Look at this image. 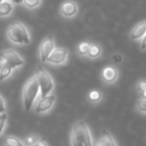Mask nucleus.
Segmentation results:
<instances>
[{
  "label": "nucleus",
  "mask_w": 146,
  "mask_h": 146,
  "mask_svg": "<svg viewBox=\"0 0 146 146\" xmlns=\"http://www.w3.org/2000/svg\"><path fill=\"white\" fill-rule=\"evenodd\" d=\"M12 72V68L8 64L4 63L0 70V81H4L7 77H9Z\"/></svg>",
  "instance_id": "2eb2a0df"
},
{
  "label": "nucleus",
  "mask_w": 146,
  "mask_h": 146,
  "mask_svg": "<svg viewBox=\"0 0 146 146\" xmlns=\"http://www.w3.org/2000/svg\"><path fill=\"white\" fill-rule=\"evenodd\" d=\"M69 56V51L65 48H55L48 57L46 62H49L53 65H62L66 63Z\"/></svg>",
  "instance_id": "423d86ee"
},
{
  "label": "nucleus",
  "mask_w": 146,
  "mask_h": 146,
  "mask_svg": "<svg viewBox=\"0 0 146 146\" xmlns=\"http://www.w3.org/2000/svg\"><path fill=\"white\" fill-rule=\"evenodd\" d=\"M31 146H48V144H47L46 142H45L44 140H40V141H37L35 144L31 145Z\"/></svg>",
  "instance_id": "bb28decb"
},
{
  "label": "nucleus",
  "mask_w": 146,
  "mask_h": 146,
  "mask_svg": "<svg viewBox=\"0 0 146 146\" xmlns=\"http://www.w3.org/2000/svg\"><path fill=\"white\" fill-rule=\"evenodd\" d=\"M4 144L6 146H24L21 140L14 136H8L4 139Z\"/></svg>",
  "instance_id": "dca6fc26"
},
{
  "label": "nucleus",
  "mask_w": 146,
  "mask_h": 146,
  "mask_svg": "<svg viewBox=\"0 0 146 146\" xmlns=\"http://www.w3.org/2000/svg\"><path fill=\"white\" fill-rule=\"evenodd\" d=\"M12 10H13V4L9 0L2 1L0 3V17L8 16L12 12Z\"/></svg>",
  "instance_id": "ddd939ff"
},
{
  "label": "nucleus",
  "mask_w": 146,
  "mask_h": 146,
  "mask_svg": "<svg viewBox=\"0 0 146 146\" xmlns=\"http://www.w3.org/2000/svg\"><path fill=\"white\" fill-rule=\"evenodd\" d=\"M136 88L139 92H145L146 90V81H140L138 82L136 86Z\"/></svg>",
  "instance_id": "5701e85b"
},
{
  "label": "nucleus",
  "mask_w": 146,
  "mask_h": 146,
  "mask_svg": "<svg viewBox=\"0 0 146 146\" xmlns=\"http://www.w3.org/2000/svg\"><path fill=\"white\" fill-rule=\"evenodd\" d=\"M24 5L29 9H34L41 4V0H23Z\"/></svg>",
  "instance_id": "a211bd4d"
},
{
  "label": "nucleus",
  "mask_w": 146,
  "mask_h": 146,
  "mask_svg": "<svg viewBox=\"0 0 146 146\" xmlns=\"http://www.w3.org/2000/svg\"><path fill=\"white\" fill-rule=\"evenodd\" d=\"M146 34V21L140 22L134 26L132 30L129 33V38L132 41H138L143 38V36Z\"/></svg>",
  "instance_id": "9b49d317"
},
{
  "label": "nucleus",
  "mask_w": 146,
  "mask_h": 146,
  "mask_svg": "<svg viewBox=\"0 0 146 146\" xmlns=\"http://www.w3.org/2000/svg\"><path fill=\"white\" fill-rule=\"evenodd\" d=\"M7 37L11 42L18 45H27L30 43L31 38L29 32L25 25L21 22H14L8 27Z\"/></svg>",
  "instance_id": "f03ea898"
},
{
  "label": "nucleus",
  "mask_w": 146,
  "mask_h": 146,
  "mask_svg": "<svg viewBox=\"0 0 146 146\" xmlns=\"http://www.w3.org/2000/svg\"><path fill=\"white\" fill-rule=\"evenodd\" d=\"M71 141L73 146H92L90 129L84 121H79L74 125Z\"/></svg>",
  "instance_id": "f257e3e1"
},
{
  "label": "nucleus",
  "mask_w": 146,
  "mask_h": 146,
  "mask_svg": "<svg viewBox=\"0 0 146 146\" xmlns=\"http://www.w3.org/2000/svg\"><path fill=\"white\" fill-rule=\"evenodd\" d=\"M3 64H4V62H3V61H2V60H1V61H0V70H1L2 66H3Z\"/></svg>",
  "instance_id": "c85d7f7f"
},
{
  "label": "nucleus",
  "mask_w": 146,
  "mask_h": 146,
  "mask_svg": "<svg viewBox=\"0 0 146 146\" xmlns=\"http://www.w3.org/2000/svg\"><path fill=\"white\" fill-rule=\"evenodd\" d=\"M79 12V6L73 0H67L63 2L60 7V13L65 18H73Z\"/></svg>",
  "instance_id": "6e6552de"
},
{
  "label": "nucleus",
  "mask_w": 146,
  "mask_h": 146,
  "mask_svg": "<svg viewBox=\"0 0 146 146\" xmlns=\"http://www.w3.org/2000/svg\"><path fill=\"white\" fill-rule=\"evenodd\" d=\"M15 4H21L23 3V0H12Z\"/></svg>",
  "instance_id": "cd10ccee"
},
{
  "label": "nucleus",
  "mask_w": 146,
  "mask_h": 146,
  "mask_svg": "<svg viewBox=\"0 0 146 146\" xmlns=\"http://www.w3.org/2000/svg\"><path fill=\"white\" fill-rule=\"evenodd\" d=\"M123 60V57L121 56L120 54H113L111 56V61L113 62L114 64H118V63H120L121 61Z\"/></svg>",
  "instance_id": "b1692460"
},
{
  "label": "nucleus",
  "mask_w": 146,
  "mask_h": 146,
  "mask_svg": "<svg viewBox=\"0 0 146 146\" xmlns=\"http://www.w3.org/2000/svg\"><path fill=\"white\" fill-rule=\"evenodd\" d=\"M1 60L4 63L8 64L12 69H15L17 67H20L24 64V61L17 53L12 49L4 50L1 53Z\"/></svg>",
  "instance_id": "39448f33"
},
{
  "label": "nucleus",
  "mask_w": 146,
  "mask_h": 146,
  "mask_svg": "<svg viewBox=\"0 0 146 146\" xmlns=\"http://www.w3.org/2000/svg\"><path fill=\"white\" fill-rule=\"evenodd\" d=\"M5 121H6V114L4 113H0V134L3 131V128L5 126Z\"/></svg>",
  "instance_id": "4be33fe9"
},
{
  "label": "nucleus",
  "mask_w": 146,
  "mask_h": 146,
  "mask_svg": "<svg viewBox=\"0 0 146 146\" xmlns=\"http://www.w3.org/2000/svg\"><path fill=\"white\" fill-rule=\"evenodd\" d=\"M39 92H40V88H39L36 77L31 78L23 88V102L27 111H29L32 108V106L36 100V98L38 96Z\"/></svg>",
  "instance_id": "7ed1b4c3"
},
{
  "label": "nucleus",
  "mask_w": 146,
  "mask_h": 146,
  "mask_svg": "<svg viewBox=\"0 0 146 146\" xmlns=\"http://www.w3.org/2000/svg\"><path fill=\"white\" fill-rule=\"evenodd\" d=\"M38 140H39L38 136H36V135H30V136H28L27 138H26L25 144L27 146H31V145L35 144Z\"/></svg>",
  "instance_id": "412c9836"
},
{
  "label": "nucleus",
  "mask_w": 146,
  "mask_h": 146,
  "mask_svg": "<svg viewBox=\"0 0 146 146\" xmlns=\"http://www.w3.org/2000/svg\"><path fill=\"white\" fill-rule=\"evenodd\" d=\"M90 43L88 42H83L78 46V53H79L81 56H87L88 52L90 50Z\"/></svg>",
  "instance_id": "f3484780"
},
{
  "label": "nucleus",
  "mask_w": 146,
  "mask_h": 146,
  "mask_svg": "<svg viewBox=\"0 0 146 146\" xmlns=\"http://www.w3.org/2000/svg\"><path fill=\"white\" fill-rule=\"evenodd\" d=\"M102 78L106 84H112L118 78V72L112 66H108L102 72Z\"/></svg>",
  "instance_id": "9d476101"
},
{
  "label": "nucleus",
  "mask_w": 146,
  "mask_h": 146,
  "mask_svg": "<svg viewBox=\"0 0 146 146\" xmlns=\"http://www.w3.org/2000/svg\"><path fill=\"white\" fill-rule=\"evenodd\" d=\"M102 53V47H100V45L90 44V50H88L87 56L90 59H96V58H98V57H100Z\"/></svg>",
  "instance_id": "4468645a"
},
{
  "label": "nucleus",
  "mask_w": 146,
  "mask_h": 146,
  "mask_svg": "<svg viewBox=\"0 0 146 146\" xmlns=\"http://www.w3.org/2000/svg\"><path fill=\"white\" fill-rule=\"evenodd\" d=\"M55 102V96H41L40 100L37 104L36 108H35V112L36 113H41V112H45L49 110L53 106Z\"/></svg>",
  "instance_id": "1a4fd4ad"
},
{
  "label": "nucleus",
  "mask_w": 146,
  "mask_h": 146,
  "mask_svg": "<svg viewBox=\"0 0 146 146\" xmlns=\"http://www.w3.org/2000/svg\"><path fill=\"white\" fill-rule=\"evenodd\" d=\"M96 146H116V143L111 134L106 130H104L102 138L98 140Z\"/></svg>",
  "instance_id": "f8f14e48"
},
{
  "label": "nucleus",
  "mask_w": 146,
  "mask_h": 146,
  "mask_svg": "<svg viewBox=\"0 0 146 146\" xmlns=\"http://www.w3.org/2000/svg\"><path fill=\"white\" fill-rule=\"evenodd\" d=\"M140 49L142 51L146 50V34L143 36V38L140 40Z\"/></svg>",
  "instance_id": "393cba45"
},
{
  "label": "nucleus",
  "mask_w": 146,
  "mask_h": 146,
  "mask_svg": "<svg viewBox=\"0 0 146 146\" xmlns=\"http://www.w3.org/2000/svg\"><path fill=\"white\" fill-rule=\"evenodd\" d=\"M5 112V104H4L3 98L0 96V113Z\"/></svg>",
  "instance_id": "a878e982"
},
{
  "label": "nucleus",
  "mask_w": 146,
  "mask_h": 146,
  "mask_svg": "<svg viewBox=\"0 0 146 146\" xmlns=\"http://www.w3.org/2000/svg\"><path fill=\"white\" fill-rule=\"evenodd\" d=\"M35 77L39 84V88L41 90V96H46L50 94L54 88V82L50 74L44 70L42 67L38 68L35 74Z\"/></svg>",
  "instance_id": "20e7f679"
},
{
  "label": "nucleus",
  "mask_w": 146,
  "mask_h": 146,
  "mask_svg": "<svg viewBox=\"0 0 146 146\" xmlns=\"http://www.w3.org/2000/svg\"><path fill=\"white\" fill-rule=\"evenodd\" d=\"M2 1H3V0H0V3H1V2H2Z\"/></svg>",
  "instance_id": "c756f323"
},
{
  "label": "nucleus",
  "mask_w": 146,
  "mask_h": 146,
  "mask_svg": "<svg viewBox=\"0 0 146 146\" xmlns=\"http://www.w3.org/2000/svg\"><path fill=\"white\" fill-rule=\"evenodd\" d=\"M136 106L140 111L145 112L146 113V98H139L136 102Z\"/></svg>",
  "instance_id": "6ab92c4d"
},
{
  "label": "nucleus",
  "mask_w": 146,
  "mask_h": 146,
  "mask_svg": "<svg viewBox=\"0 0 146 146\" xmlns=\"http://www.w3.org/2000/svg\"><path fill=\"white\" fill-rule=\"evenodd\" d=\"M88 98H90V100H92V102H98V100L102 98V94H100V92H98V90H92V92H90V96H88Z\"/></svg>",
  "instance_id": "aec40b11"
},
{
  "label": "nucleus",
  "mask_w": 146,
  "mask_h": 146,
  "mask_svg": "<svg viewBox=\"0 0 146 146\" xmlns=\"http://www.w3.org/2000/svg\"><path fill=\"white\" fill-rule=\"evenodd\" d=\"M55 49L54 38L52 35L47 36L44 40L42 41L40 46V58L42 62H46L48 57L52 53V51Z\"/></svg>",
  "instance_id": "0eeeda50"
}]
</instances>
